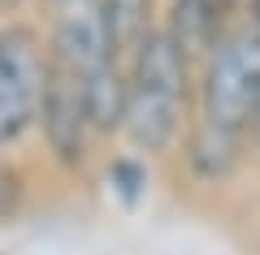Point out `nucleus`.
<instances>
[{
	"instance_id": "f257e3e1",
	"label": "nucleus",
	"mask_w": 260,
	"mask_h": 255,
	"mask_svg": "<svg viewBox=\"0 0 260 255\" xmlns=\"http://www.w3.org/2000/svg\"><path fill=\"white\" fill-rule=\"evenodd\" d=\"M260 113V26L234 22L195 78V126L247 147Z\"/></svg>"
},
{
	"instance_id": "f03ea898",
	"label": "nucleus",
	"mask_w": 260,
	"mask_h": 255,
	"mask_svg": "<svg viewBox=\"0 0 260 255\" xmlns=\"http://www.w3.org/2000/svg\"><path fill=\"white\" fill-rule=\"evenodd\" d=\"M191 69L182 52L174 48V39L165 30H152L135 56H130V100H126V138L139 152H165L186 121V104H191Z\"/></svg>"
},
{
	"instance_id": "7ed1b4c3",
	"label": "nucleus",
	"mask_w": 260,
	"mask_h": 255,
	"mask_svg": "<svg viewBox=\"0 0 260 255\" xmlns=\"http://www.w3.org/2000/svg\"><path fill=\"white\" fill-rule=\"evenodd\" d=\"M48 65H52V56H44L30 30L22 26L0 30V147H13L39 121Z\"/></svg>"
},
{
	"instance_id": "20e7f679",
	"label": "nucleus",
	"mask_w": 260,
	"mask_h": 255,
	"mask_svg": "<svg viewBox=\"0 0 260 255\" xmlns=\"http://www.w3.org/2000/svg\"><path fill=\"white\" fill-rule=\"evenodd\" d=\"M39 126H44L48 147L56 152V160L78 164L87 152V134H91V117H87V100L78 78L65 65H48V87H44V104H39Z\"/></svg>"
},
{
	"instance_id": "39448f33",
	"label": "nucleus",
	"mask_w": 260,
	"mask_h": 255,
	"mask_svg": "<svg viewBox=\"0 0 260 255\" xmlns=\"http://www.w3.org/2000/svg\"><path fill=\"white\" fill-rule=\"evenodd\" d=\"M165 35L174 39V48L191 65H204V56L213 52L217 39L225 35L221 5H217V0H174V5H169Z\"/></svg>"
},
{
	"instance_id": "423d86ee",
	"label": "nucleus",
	"mask_w": 260,
	"mask_h": 255,
	"mask_svg": "<svg viewBox=\"0 0 260 255\" xmlns=\"http://www.w3.org/2000/svg\"><path fill=\"white\" fill-rule=\"evenodd\" d=\"M100 13H104V26H109L113 48L135 56V48L152 35L148 30V0H100Z\"/></svg>"
},
{
	"instance_id": "0eeeda50",
	"label": "nucleus",
	"mask_w": 260,
	"mask_h": 255,
	"mask_svg": "<svg viewBox=\"0 0 260 255\" xmlns=\"http://www.w3.org/2000/svg\"><path fill=\"white\" fill-rule=\"evenodd\" d=\"M104 177H109V191L117 195L126 208H139L143 195H148V169H143V160H135V156H117Z\"/></svg>"
},
{
	"instance_id": "6e6552de",
	"label": "nucleus",
	"mask_w": 260,
	"mask_h": 255,
	"mask_svg": "<svg viewBox=\"0 0 260 255\" xmlns=\"http://www.w3.org/2000/svg\"><path fill=\"white\" fill-rule=\"evenodd\" d=\"M247 13H251V22L260 26V0H251V9H247Z\"/></svg>"
},
{
	"instance_id": "1a4fd4ad",
	"label": "nucleus",
	"mask_w": 260,
	"mask_h": 255,
	"mask_svg": "<svg viewBox=\"0 0 260 255\" xmlns=\"http://www.w3.org/2000/svg\"><path fill=\"white\" fill-rule=\"evenodd\" d=\"M251 143L260 147V113H256V130H251Z\"/></svg>"
},
{
	"instance_id": "9d476101",
	"label": "nucleus",
	"mask_w": 260,
	"mask_h": 255,
	"mask_svg": "<svg viewBox=\"0 0 260 255\" xmlns=\"http://www.w3.org/2000/svg\"><path fill=\"white\" fill-rule=\"evenodd\" d=\"M13 5H18V0H0V9H13Z\"/></svg>"
},
{
	"instance_id": "9b49d317",
	"label": "nucleus",
	"mask_w": 260,
	"mask_h": 255,
	"mask_svg": "<svg viewBox=\"0 0 260 255\" xmlns=\"http://www.w3.org/2000/svg\"><path fill=\"white\" fill-rule=\"evenodd\" d=\"M61 5H65V0H61Z\"/></svg>"
}]
</instances>
